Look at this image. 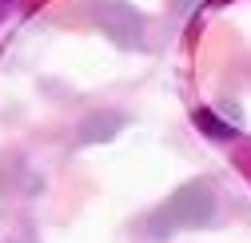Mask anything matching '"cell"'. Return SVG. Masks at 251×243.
Listing matches in <instances>:
<instances>
[{"label": "cell", "mask_w": 251, "mask_h": 243, "mask_svg": "<svg viewBox=\"0 0 251 243\" xmlns=\"http://www.w3.org/2000/svg\"><path fill=\"white\" fill-rule=\"evenodd\" d=\"M196 124H200L211 140H231V136H235V128L227 124V120H219L211 108H200V112H196Z\"/></svg>", "instance_id": "1"}]
</instances>
